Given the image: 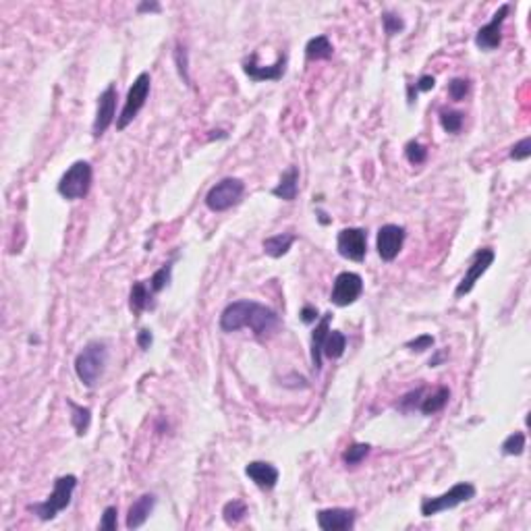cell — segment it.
<instances>
[{"label": "cell", "mask_w": 531, "mask_h": 531, "mask_svg": "<svg viewBox=\"0 0 531 531\" xmlns=\"http://www.w3.org/2000/svg\"><path fill=\"white\" fill-rule=\"evenodd\" d=\"M174 63H177V69H179V75H181V79L189 85V63H187V50H185V46H177V50H174Z\"/></svg>", "instance_id": "d590c367"}, {"label": "cell", "mask_w": 531, "mask_h": 531, "mask_svg": "<svg viewBox=\"0 0 531 531\" xmlns=\"http://www.w3.org/2000/svg\"><path fill=\"white\" fill-rule=\"evenodd\" d=\"M301 320H303V324H313L320 316H318V307H313V305H305L303 309H301Z\"/></svg>", "instance_id": "ab89813d"}, {"label": "cell", "mask_w": 531, "mask_h": 531, "mask_svg": "<svg viewBox=\"0 0 531 531\" xmlns=\"http://www.w3.org/2000/svg\"><path fill=\"white\" fill-rule=\"evenodd\" d=\"M218 324H220V330H224V332H237L241 328H252L256 336L264 338L278 328L280 318L276 316L274 309L266 307L262 303L243 299V301L229 303L222 309Z\"/></svg>", "instance_id": "6da1fadb"}, {"label": "cell", "mask_w": 531, "mask_h": 531, "mask_svg": "<svg viewBox=\"0 0 531 531\" xmlns=\"http://www.w3.org/2000/svg\"><path fill=\"white\" fill-rule=\"evenodd\" d=\"M92 187V164L85 160H77L73 166H69V170L60 177L58 181V193L73 202V199H81L90 193Z\"/></svg>", "instance_id": "5b68a950"}, {"label": "cell", "mask_w": 531, "mask_h": 531, "mask_svg": "<svg viewBox=\"0 0 531 531\" xmlns=\"http://www.w3.org/2000/svg\"><path fill=\"white\" fill-rule=\"evenodd\" d=\"M67 405L71 409V425L75 427L77 436H85L90 430V423H92V411L83 405L73 402L71 398H67Z\"/></svg>", "instance_id": "603a6c76"}, {"label": "cell", "mask_w": 531, "mask_h": 531, "mask_svg": "<svg viewBox=\"0 0 531 531\" xmlns=\"http://www.w3.org/2000/svg\"><path fill=\"white\" fill-rule=\"evenodd\" d=\"M511 13V4H500L498 10L492 15V21L482 25L475 33V46L480 50H486V52H492L496 50L500 44H503V25L507 21Z\"/></svg>", "instance_id": "9c48e42d"}, {"label": "cell", "mask_w": 531, "mask_h": 531, "mask_svg": "<svg viewBox=\"0 0 531 531\" xmlns=\"http://www.w3.org/2000/svg\"><path fill=\"white\" fill-rule=\"evenodd\" d=\"M117 515H119L117 507H106L104 513H102V519H100V525H98V528L104 531H115L117 530Z\"/></svg>", "instance_id": "74e56055"}, {"label": "cell", "mask_w": 531, "mask_h": 531, "mask_svg": "<svg viewBox=\"0 0 531 531\" xmlns=\"http://www.w3.org/2000/svg\"><path fill=\"white\" fill-rule=\"evenodd\" d=\"M154 507H156V496H154V494H143V496H139L131 507H129V513H127V530H139V528L149 519V515L154 513Z\"/></svg>", "instance_id": "e0dca14e"}, {"label": "cell", "mask_w": 531, "mask_h": 531, "mask_svg": "<svg viewBox=\"0 0 531 531\" xmlns=\"http://www.w3.org/2000/svg\"><path fill=\"white\" fill-rule=\"evenodd\" d=\"M162 6L158 2H139L137 6V13H160Z\"/></svg>", "instance_id": "60d3db41"}, {"label": "cell", "mask_w": 531, "mask_h": 531, "mask_svg": "<svg viewBox=\"0 0 531 531\" xmlns=\"http://www.w3.org/2000/svg\"><path fill=\"white\" fill-rule=\"evenodd\" d=\"M270 193H272L274 197L282 199V202H295V199H297V193H299V168H297V166H288V168L282 172L278 185H276Z\"/></svg>", "instance_id": "ac0fdd59"}, {"label": "cell", "mask_w": 531, "mask_h": 531, "mask_svg": "<svg viewBox=\"0 0 531 531\" xmlns=\"http://www.w3.org/2000/svg\"><path fill=\"white\" fill-rule=\"evenodd\" d=\"M245 515H247V507H245V503H241V500H231V503H227L224 509H222V517H224L227 525H237V523H241V521L245 519Z\"/></svg>", "instance_id": "4316f807"}, {"label": "cell", "mask_w": 531, "mask_h": 531, "mask_svg": "<svg viewBox=\"0 0 531 531\" xmlns=\"http://www.w3.org/2000/svg\"><path fill=\"white\" fill-rule=\"evenodd\" d=\"M152 343H154L152 330H147V328L139 330V334H137V345H139V349H141V351H147V349L152 347Z\"/></svg>", "instance_id": "f35d334b"}, {"label": "cell", "mask_w": 531, "mask_h": 531, "mask_svg": "<svg viewBox=\"0 0 531 531\" xmlns=\"http://www.w3.org/2000/svg\"><path fill=\"white\" fill-rule=\"evenodd\" d=\"M494 258H496L494 250H490V247L480 250V252L473 256V262H471V266L467 268L465 276H463V278H461V282L457 284V288H455V297H465L467 293H471V291H473V286H475V282L482 278V274H486V270L494 264Z\"/></svg>", "instance_id": "8fae6325"}, {"label": "cell", "mask_w": 531, "mask_h": 531, "mask_svg": "<svg viewBox=\"0 0 531 531\" xmlns=\"http://www.w3.org/2000/svg\"><path fill=\"white\" fill-rule=\"evenodd\" d=\"M330 322H332V313H324L311 332V363H313L316 372H320V368H322V347L330 332Z\"/></svg>", "instance_id": "d6986e66"}, {"label": "cell", "mask_w": 531, "mask_h": 531, "mask_svg": "<svg viewBox=\"0 0 531 531\" xmlns=\"http://www.w3.org/2000/svg\"><path fill=\"white\" fill-rule=\"evenodd\" d=\"M170 278H172V262L164 264L160 270H156V272L152 274V278L147 280V282H149L152 293L156 295V293H160L162 288H166V286H168V282H170Z\"/></svg>", "instance_id": "f1b7e54d"}, {"label": "cell", "mask_w": 531, "mask_h": 531, "mask_svg": "<svg viewBox=\"0 0 531 531\" xmlns=\"http://www.w3.org/2000/svg\"><path fill=\"white\" fill-rule=\"evenodd\" d=\"M108 363V347L100 341L88 343L75 357V374L88 386L94 389L104 376Z\"/></svg>", "instance_id": "7a4b0ae2"}, {"label": "cell", "mask_w": 531, "mask_h": 531, "mask_svg": "<svg viewBox=\"0 0 531 531\" xmlns=\"http://www.w3.org/2000/svg\"><path fill=\"white\" fill-rule=\"evenodd\" d=\"M295 239H297V237H295L293 233H280V235L268 237V239H264V243H262V245H264L266 256H270V258H274V260L286 256L288 250L293 247Z\"/></svg>", "instance_id": "44dd1931"}, {"label": "cell", "mask_w": 531, "mask_h": 531, "mask_svg": "<svg viewBox=\"0 0 531 531\" xmlns=\"http://www.w3.org/2000/svg\"><path fill=\"white\" fill-rule=\"evenodd\" d=\"M152 288L147 282L137 280L131 286V295H129V309L133 311V316H139L141 311H145L147 307H152Z\"/></svg>", "instance_id": "ffe728a7"}, {"label": "cell", "mask_w": 531, "mask_h": 531, "mask_svg": "<svg viewBox=\"0 0 531 531\" xmlns=\"http://www.w3.org/2000/svg\"><path fill=\"white\" fill-rule=\"evenodd\" d=\"M361 293H363V278L357 272H341L334 278L330 301L336 307H347L355 303L361 297Z\"/></svg>", "instance_id": "ba28073f"}, {"label": "cell", "mask_w": 531, "mask_h": 531, "mask_svg": "<svg viewBox=\"0 0 531 531\" xmlns=\"http://www.w3.org/2000/svg\"><path fill=\"white\" fill-rule=\"evenodd\" d=\"M531 156V137H523L521 141H517L511 152H509V158L515 160V162H521V160H528Z\"/></svg>", "instance_id": "e575fe53"}, {"label": "cell", "mask_w": 531, "mask_h": 531, "mask_svg": "<svg viewBox=\"0 0 531 531\" xmlns=\"http://www.w3.org/2000/svg\"><path fill=\"white\" fill-rule=\"evenodd\" d=\"M243 193H245V183L241 179L227 177L208 191L206 206L212 212H227L243 199Z\"/></svg>", "instance_id": "8992f818"}, {"label": "cell", "mask_w": 531, "mask_h": 531, "mask_svg": "<svg viewBox=\"0 0 531 531\" xmlns=\"http://www.w3.org/2000/svg\"><path fill=\"white\" fill-rule=\"evenodd\" d=\"M434 336L432 334H419L417 338H413V341H407L405 343V347L407 349H411V351H417V353H423V351H427V349H432L434 347Z\"/></svg>", "instance_id": "8d00e7d4"}, {"label": "cell", "mask_w": 531, "mask_h": 531, "mask_svg": "<svg viewBox=\"0 0 531 531\" xmlns=\"http://www.w3.org/2000/svg\"><path fill=\"white\" fill-rule=\"evenodd\" d=\"M405 156H407V160L411 162V164H423L425 160H427V147L425 145H421L419 141H409L407 145H405Z\"/></svg>", "instance_id": "1f68e13d"}, {"label": "cell", "mask_w": 531, "mask_h": 531, "mask_svg": "<svg viewBox=\"0 0 531 531\" xmlns=\"http://www.w3.org/2000/svg\"><path fill=\"white\" fill-rule=\"evenodd\" d=\"M382 25H384V31H386L389 38L397 35V33H400L405 29V21L400 19V15H395L391 10L382 13Z\"/></svg>", "instance_id": "d6a6232c"}, {"label": "cell", "mask_w": 531, "mask_h": 531, "mask_svg": "<svg viewBox=\"0 0 531 531\" xmlns=\"http://www.w3.org/2000/svg\"><path fill=\"white\" fill-rule=\"evenodd\" d=\"M149 88H152V79H149V73H139L137 79L133 81V85L127 92V98H125V106L117 119V129L123 131L129 127L133 119L139 115V111L145 106V100L149 96Z\"/></svg>", "instance_id": "52a82bcc"}, {"label": "cell", "mask_w": 531, "mask_h": 531, "mask_svg": "<svg viewBox=\"0 0 531 531\" xmlns=\"http://www.w3.org/2000/svg\"><path fill=\"white\" fill-rule=\"evenodd\" d=\"M245 475L262 490H274L276 484H278V469L272 465V463H266V461H252L247 463L245 467Z\"/></svg>", "instance_id": "2e32d148"}, {"label": "cell", "mask_w": 531, "mask_h": 531, "mask_svg": "<svg viewBox=\"0 0 531 531\" xmlns=\"http://www.w3.org/2000/svg\"><path fill=\"white\" fill-rule=\"evenodd\" d=\"M284 71H286V54L278 56V60L274 65H268V67L258 65V54L256 52L243 63V73L252 81H280Z\"/></svg>", "instance_id": "9a60e30c"}, {"label": "cell", "mask_w": 531, "mask_h": 531, "mask_svg": "<svg viewBox=\"0 0 531 531\" xmlns=\"http://www.w3.org/2000/svg\"><path fill=\"white\" fill-rule=\"evenodd\" d=\"M318 220H320L322 224H328V222H330V218H326V212H322V210H318Z\"/></svg>", "instance_id": "b9f144b4"}, {"label": "cell", "mask_w": 531, "mask_h": 531, "mask_svg": "<svg viewBox=\"0 0 531 531\" xmlns=\"http://www.w3.org/2000/svg\"><path fill=\"white\" fill-rule=\"evenodd\" d=\"M503 452L507 455V457H519V455H523V450H525V434L523 432H513L505 442H503Z\"/></svg>", "instance_id": "f546056e"}, {"label": "cell", "mask_w": 531, "mask_h": 531, "mask_svg": "<svg viewBox=\"0 0 531 531\" xmlns=\"http://www.w3.org/2000/svg\"><path fill=\"white\" fill-rule=\"evenodd\" d=\"M370 450H372V446L368 442H355L343 452V461H345L347 467H355L370 455Z\"/></svg>", "instance_id": "484cf974"}, {"label": "cell", "mask_w": 531, "mask_h": 531, "mask_svg": "<svg viewBox=\"0 0 531 531\" xmlns=\"http://www.w3.org/2000/svg\"><path fill=\"white\" fill-rule=\"evenodd\" d=\"M115 115H117V88L111 83L98 98V111H96V119L92 125V135L96 139L102 137L106 129L113 125Z\"/></svg>", "instance_id": "7c38bea8"}, {"label": "cell", "mask_w": 531, "mask_h": 531, "mask_svg": "<svg viewBox=\"0 0 531 531\" xmlns=\"http://www.w3.org/2000/svg\"><path fill=\"white\" fill-rule=\"evenodd\" d=\"M448 398H450V391H448L446 386H440V389H436L432 395H427L425 398H421L419 411H421L423 415L438 413V411H442V409L446 407Z\"/></svg>", "instance_id": "d4e9b609"}, {"label": "cell", "mask_w": 531, "mask_h": 531, "mask_svg": "<svg viewBox=\"0 0 531 531\" xmlns=\"http://www.w3.org/2000/svg\"><path fill=\"white\" fill-rule=\"evenodd\" d=\"M332 52H334L332 42L326 35H316V38H311L305 44V58L309 63H313V60H328L332 56Z\"/></svg>", "instance_id": "7402d4cb"}, {"label": "cell", "mask_w": 531, "mask_h": 531, "mask_svg": "<svg viewBox=\"0 0 531 531\" xmlns=\"http://www.w3.org/2000/svg\"><path fill=\"white\" fill-rule=\"evenodd\" d=\"M434 85H436V79L432 75H423V77L417 79L415 85H407V100H409V104L415 102L419 92H430V90H434Z\"/></svg>", "instance_id": "4dcf8cb0"}, {"label": "cell", "mask_w": 531, "mask_h": 531, "mask_svg": "<svg viewBox=\"0 0 531 531\" xmlns=\"http://www.w3.org/2000/svg\"><path fill=\"white\" fill-rule=\"evenodd\" d=\"M345 349H347V336L341 330H330L324 341L322 355H326L328 359H338L345 355Z\"/></svg>", "instance_id": "cb8c5ba5"}, {"label": "cell", "mask_w": 531, "mask_h": 531, "mask_svg": "<svg viewBox=\"0 0 531 531\" xmlns=\"http://www.w3.org/2000/svg\"><path fill=\"white\" fill-rule=\"evenodd\" d=\"M75 488H77V477H75V475H60V477L54 482L52 494H50L44 503L29 505V511H31L40 521H52V519H56L58 513H63V511L71 505Z\"/></svg>", "instance_id": "3957f363"}, {"label": "cell", "mask_w": 531, "mask_h": 531, "mask_svg": "<svg viewBox=\"0 0 531 531\" xmlns=\"http://www.w3.org/2000/svg\"><path fill=\"white\" fill-rule=\"evenodd\" d=\"M463 123H465V115L459 111H442L440 113V125L446 133L457 135L463 129Z\"/></svg>", "instance_id": "83f0119b"}, {"label": "cell", "mask_w": 531, "mask_h": 531, "mask_svg": "<svg viewBox=\"0 0 531 531\" xmlns=\"http://www.w3.org/2000/svg\"><path fill=\"white\" fill-rule=\"evenodd\" d=\"M318 525L322 531H349L355 528V519H357V511L355 509H322L316 515Z\"/></svg>", "instance_id": "5bb4252c"}, {"label": "cell", "mask_w": 531, "mask_h": 531, "mask_svg": "<svg viewBox=\"0 0 531 531\" xmlns=\"http://www.w3.org/2000/svg\"><path fill=\"white\" fill-rule=\"evenodd\" d=\"M475 494H477V490H475L473 484H469V482H459V484H455L448 492H444V494H440V496H432V498L427 496V498H423L419 511H421L423 517H434V515H438V513L457 509L459 505L473 500Z\"/></svg>", "instance_id": "277c9868"}, {"label": "cell", "mask_w": 531, "mask_h": 531, "mask_svg": "<svg viewBox=\"0 0 531 531\" xmlns=\"http://www.w3.org/2000/svg\"><path fill=\"white\" fill-rule=\"evenodd\" d=\"M336 250L345 260L363 262L368 254V233L359 227L343 229L336 237Z\"/></svg>", "instance_id": "30bf717a"}, {"label": "cell", "mask_w": 531, "mask_h": 531, "mask_svg": "<svg viewBox=\"0 0 531 531\" xmlns=\"http://www.w3.org/2000/svg\"><path fill=\"white\" fill-rule=\"evenodd\" d=\"M467 92H469V81H467V79H461V77L450 79V83H448V96H450V100L461 102V100L467 96Z\"/></svg>", "instance_id": "836d02e7"}, {"label": "cell", "mask_w": 531, "mask_h": 531, "mask_svg": "<svg viewBox=\"0 0 531 531\" xmlns=\"http://www.w3.org/2000/svg\"><path fill=\"white\" fill-rule=\"evenodd\" d=\"M402 243H405V229L402 227H398V224L380 227L378 237H376V250H378V256L384 262L397 260V256L402 250Z\"/></svg>", "instance_id": "4fadbf2b"}]
</instances>
